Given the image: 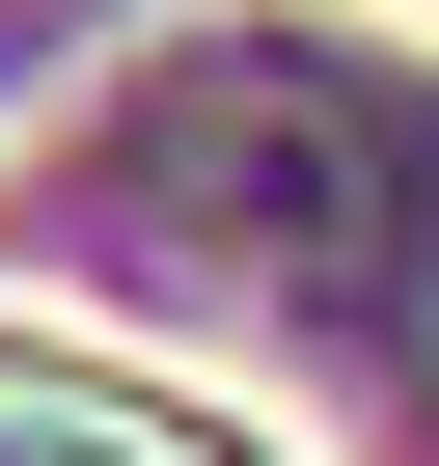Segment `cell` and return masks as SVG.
<instances>
[{
	"label": "cell",
	"mask_w": 439,
	"mask_h": 466,
	"mask_svg": "<svg viewBox=\"0 0 439 466\" xmlns=\"http://www.w3.org/2000/svg\"><path fill=\"white\" fill-rule=\"evenodd\" d=\"M412 357H439V219H412Z\"/></svg>",
	"instance_id": "6da1fadb"
}]
</instances>
